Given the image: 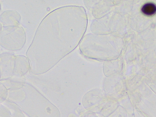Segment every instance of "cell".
<instances>
[{
    "mask_svg": "<svg viewBox=\"0 0 156 117\" xmlns=\"http://www.w3.org/2000/svg\"><path fill=\"white\" fill-rule=\"evenodd\" d=\"M88 25L86 9L69 5L50 12L37 32V72L43 74L53 68L79 46Z\"/></svg>",
    "mask_w": 156,
    "mask_h": 117,
    "instance_id": "obj_1",
    "label": "cell"
},
{
    "mask_svg": "<svg viewBox=\"0 0 156 117\" xmlns=\"http://www.w3.org/2000/svg\"><path fill=\"white\" fill-rule=\"evenodd\" d=\"M115 37L112 34L85 35L79 45L80 53L89 59L109 61L116 56Z\"/></svg>",
    "mask_w": 156,
    "mask_h": 117,
    "instance_id": "obj_2",
    "label": "cell"
},
{
    "mask_svg": "<svg viewBox=\"0 0 156 117\" xmlns=\"http://www.w3.org/2000/svg\"><path fill=\"white\" fill-rule=\"evenodd\" d=\"M110 1H95L90 11L96 19H101L109 13L112 7Z\"/></svg>",
    "mask_w": 156,
    "mask_h": 117,
    "instance_id": "obj_3",
    "label": "cell"
},
{
    "mask_svg": "<svg viewBox=\"0 0 156 117\" xmlns=\"http://www.w3.org/2000/svg\"><path fill=\"white\" fill-rule=\"evenodd\" d=\"M141 10L146 15H153L156 13V5L152 3H146L143 5Z\"/></svg>",
    "mask_w": 156,
    "mask_h": 117,
    "instance_id": "obj_4",
    "label": "cell"
}]
</instances>
